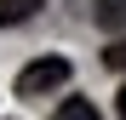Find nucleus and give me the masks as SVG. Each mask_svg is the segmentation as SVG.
<instances>
[{
    "mask_svg": "<svg viewBox=\"0 0 126 120\" xmlns=\"http://www.w3.org/2000/svg\"><path fill=\"white\" fill-rule=\"evenodd\" d=\"M92 17H97L103 29H120V23H126V0H97V12H92Z\"/></svg>",
    "mask_w": 126,
    "mask_h": 120,
    "instance_id": "20e7f679",
    "label": "nucleus"
},
{
    "mask_svg": "<svg viewBox=\"0 0 126 120\" xmlns=\"http://www.w3.org/2000/svg\"><path fill=\"white\" fill-rule=\"evenodd\" d=\"M52 120H103L97 109H92V97H63V103H57V114Z\"/></svg>",
    "mask_w": 126,
    "mask_h": 120,
    "instance_id": "7ed1b4c3",
    "label": "nucleus"
},
{
    "mask_svg": "<svg viewBox=\"0 0 126 120\" xmlns=\"http://www.w3.org/2000/svg\"><path fill=\"white\" fill-rule=\"evenodd\" d=\"M40 6H46V0H0V29H12V23H29Z\"/></svg>",
    "mask_w": 126,
    "mask_h": 120,
    "instance_id": "f03ea898",
    "label": "nucleus"
},
{
    "mask_svg": "<svg viewBox=\"0 0 126 120\" xmlns=\"http://www.w3.org/2000/svg\"><path fill=\"white\" fill-rule=\"evenodd\" d=\"M115 120H126V86H120V97H115Z\"/></svg>",
    "mask_w": 126,
    "mask_h": 120,
    "instance_id": "423d86ee",
    "label": "nucleus"
},
{
    "mask_svg": "<svg viewBox=\"0 0 126 120\" xmlns=\"http://www.w3.org/2000/svg\"><path fill=\"white\" fill-rule=\"evenodd\" d=\"M57 86H69V63L63 57H40V63H29L17 74V97H46Z\"/></svg>",
    "mask_w": 126,
    "mask_h": 120,
    "instance_id": "f257e3e1",
    "label": "nucleus"
},
{
    "mask_svg": "<svg viewBox=\"0 0 126 120\" xmlns=\"http://www.w3.org/2000/svg\"><path fill=\"white\" fill-rule=\"evenodd\" d=\"M103 63H109V69H126V40H115V46L103 52Z\"/></svg>",
    "mask_w": 126,
    "mask_h": 120,
    "instance_id": "39448f33",
    "label": "nucleus"
}]
</instances>
